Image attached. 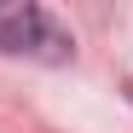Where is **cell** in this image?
Listing matches in <instances>:
<instances>
[{
	"label": "cell",
	"instance_id": "1",
	"mask_svg": "<svg viewBox=\"0 0 133 133\" xmlns=\"http://www.w3.org/2000/svg\"><path fill=\"white\" fill-rule=\"evenodd\" d=\"M0 52H17V58H70V35L41 6H0Z\"/></svg>",
	"mask_w": 133,
	"mask_h": 133
}]
</instances>
